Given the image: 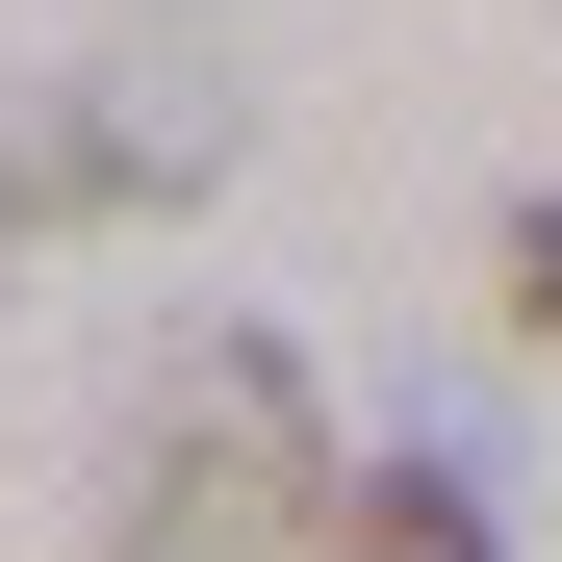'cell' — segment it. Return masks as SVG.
Returning <instances> with one entry per match:
<instances>
[{
	"instance_id": "cell-1",
	"label": "cell",
	"mask_w": 562,
	"mask_h": 562,
	"mask_svg": "<svg viewBox=\"0 0 562 562\" xmlns=\"http://www.w3.org/2000/svg\"><path fill=\"white\" fill-rule=\"evenodd\" d=\"M307 512H333V460H307V358H281V333H205V358H154L103 562H281Z\"/></svg>"
},
{
	"instance_id": "cell-4",
	"label": "cell",
	"mask_w": 562,
	"mask_h": 562,
	"mask_svg": "<svg viewBox=\"0 0 562 562\" xmlns=\"http://www.w3.org/2000/svg\"><path fill=\"white\" fill-rule=\"evenodd\" d=\"M512 333H562V205H512Z\"/></svg>"
},
{
	"instance_id": "cell-3",
	"label": "cell",
	"mask_w": 562,
	"mask_h": 562,
	"mask_svg": "<svg viewBox=\"0 0 562 562\" xmlns=\"http://www.w3.org/2000/svg\"><path fill=\"white\" fill-rule=\"evenodd\" d=\"M307 562H512V512L460 486V460H358V486L307 512Z\"/></svg>"
},
{
	"instance_id": "cell-2",
	"label": "cell",
	"mask_w": 562,
	"mask_h": 562,
	"mask_svg": "<svg viewBox=\"0 0 562 562\" xmlns=\"http://www.w3.org/2000/svg\"><path fill=\"white\" fill-rule=\"evenodd\" d=\"M231 154V77H103V103H52L26 154H0V231H52V205H154V179H205Z\"/></svg>"
}]
</instances>
